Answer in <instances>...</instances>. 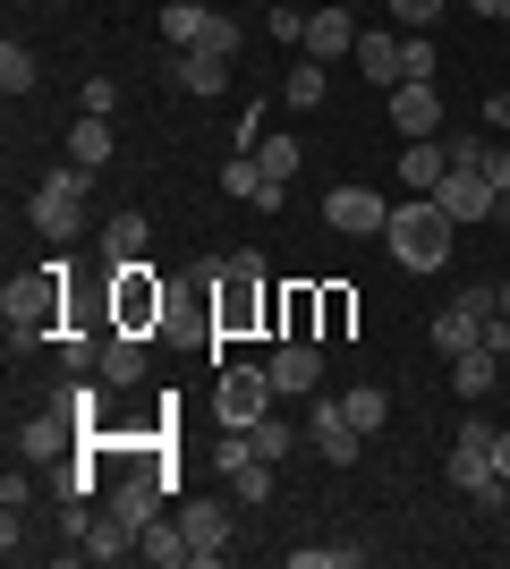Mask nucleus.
Instances as JSON below:
<instances>
[{"label":"nucleus","mask_w":510,"mask_h":569,"mask_svg":"<svg viewBox=\"0 0 510 569\" xmlns=\"http://www.w3.org/2000/svg\"><path fill=\"white\" fill-rule=\"evenodd\" d=\"M451 230H460V221L442 213L434 196H417V204H391V256L409 263V272H442V263H451Z\"/></svg>","instance_id":"1"},{"label":"nucleus","mask_w":510,"mask_h":569,"mask_svg":"<svg viewBox=\"0 0 510 569\" xmlns=\"http://www.w3.org/2000/svg\"><path fill=\"white\" fill-rule=\"evenodd\" d=\"M60 272H69V263H43V272H18V281L0 289L9 340H51V323H60Z\"/></svg>","instance_id":"2"},{"label":"nucleus","mask_w":510,"mask_h":569,"mask_svg":"<svg viewBox=\"0 0 510 569\" xmlns=\"http://www.w3.org/2000/svg\"><path fill=\"white\" fill-rule=\"evenodd\" d=\"M86 179H94V170H51L43 188H34V230L51 238V247H69L77 238V221H86Z\"/></svg>","instance_id":"3"},{"label":"nucleus","mask_w":510,"mask_h":569,"mask_svg":"<svg viewBox=\"0 0 510 569\" xmlns=\"http://www.w3.org/2000/svg\"><path fill=\"white\" fill-rule=\"evenodd\" d=\"M451 485L468 501H502V468H493V426L486 417H468L460 442H451Z\"/></svg>","instance_id":"4"},{"label":"nucleus","mask_w":510,"mask_h":569,"mask_svg":"<svg viewBox=\"0 0 510 569\" xmlns=\"http://www.w3.org/2000/svg\"><path fill=\"white\" fill-rule=\"evenodd\" d=\"M434 204H442V213H451V221H510V196L493 188L486 170H442Z\"/></svg>","instance_id":"5"},{"label":"nucleus","mask_w":510,"mask_h":569,"mask_svg":"<svg viewBox=\"0 0 510 569\" xmlns=\"http://www.w3.org/2000/svg\"><path fill=\"white\" fill-rule=\"evenodd\" d=\"M272 400H281V391H272V366H230V375H221V426L230 433H247Z\"/></svg>","instance_id":"6"},{"label":"nucleus","mask_w":510,"mask_h":569,"mask_svg":"<svg viewBox=\"0 0 510 569\" xmlns=\"http://www.w3.org/2000/svg\"><path fill=\"white\" fill-rule=\"evenodd\" d=\"M179 527H188V561H196V569H221V561H230V545H239V527H230V510H221V501H188V510H179Z\"/></svg>","instance_id":"7"},{"label":"nucleus","mask_w":510,"mask_h":569,"mask_svg":"<svg viewBox=\"0 0 510 569\" xmlns=\"http://www.w3.org/2000/svg\"><path fill=\"white\" fill-rule=\"evenodd\" d=\"M323 221H332L340 238H383L391 230V204L374 188H332V196H323Z\"/></svg>","instance_id":"8"},{"label":"nucleus","mask_w":510,"mask_h":569,"mask_svg":"<svg viewBox=\"0 0 510 569\" xmlns=\"http://www.w3.org/2000/svg\"><path fill=\"white\" fill-rule=\"evenodd\" d=\"M323 382V340H281V349H272V391H281V400H307V391H316Z\"/></svg>","instance_id":"9"},{"label":"nucleus","mask_w":510,"mask_h":569,"mask_svg":"<svg viewBox=\"0 0 510 569\" xmlns=\"http://www.w3.org/2000/svg\"><path fill=\"white\" fill-rule=\"evenodd\" d=\"M391 128H400V137H442V94H434V86H417V77H409V86H391Z\"/></svg>","instance_id":"10"},{"label":"nucleus","mask_w":510,"mask_h":569,"mask_svg":"<svg viewBox=\"0 0 510 569\" xmlns=\"http://www.w3.org/2000/svg\"><path fill=\"white\" fill-rule=\"evenodd\" d=\"M162 315V289H153V263H120V332H146Z\"/></svg>","instance_id":"11"},{"label":"nucleus","mask_w":510,"mask_h":569,"mask_svg":"<svg viewBox=\"0 0 510 569\" xmlns=\"http://www.w3.org/2000/svg\"><path fill=\"white\" fill-rule=\"evenodd\" d=\"M358 51V18L349 9H316L307 18V60H349Z\"/></svg>","instance_id":"12"},{"label":"nucleus","mask_w":510,"mask_h":569,"mask_svg":"<svg viewBox=\"0 0 510 569\" xmlns=\"http://www.w3.org/2000/svg\"><path fill=\"white\" fill-rule=\"evenodd\" d=\"M77 426H86V417H77V408H60V400H51L43 417L26 426V459H60V451H69V442H77Z\"/></svg>","instance_id":"13"},{"label":"nucleus","mask_w":510,"mask_h":569,"mask_svg":"<svg viewBox=\"0 0 510 569\" xmlns=\"http://www.w3.org/2000/svg\"><path fill=\"white\" fill-rule=\"evenodd\" d=\"M442 170H451V144H442V137H417L409 153H400V179H409V196H434V188H442Z\"/></svg>","instance_id":"14"},{"label":"nucleus","mask_w":510,"mask_h":569,"mask_svg":"<svg viewBox=\"0 0 510 569\" xmlns=\"http://www.w3.org/2000/svg\"><path fill=\"white\" fill-rule=\"evenodd\" d=\"M307 433H316V451L332 459V468H349V459H358V442H366V433L349 426V408H340V400H332V408H316V426H307Z\"/></svg>","instance_id":"15"},{"label":"nucleus","mask_w":510,"mask_h":569,"mask_svg":"<svg viewBox=\"0 0 510 569\" xmlns=\"http://www.w3.org/2000/svg\"><path fill=\"white\" fill-rule=\"evenodd\" d=\"M102 263H111V272H120V263H146V213H137V204L102 221Z\"/></svg>","instance_id":"16"},{"label":"nucleus","mask_w":510,"mask_h":569,"mask_svg":"<svg viewBox=\"0 0 510 569\" xmlns=\"http://www.w3.org/2000/svg\"><path fill=\"white\" fill-rule=\"evenodd\" d=\"M77 545H86V561H128V552H137V527H128L120 510H102V519H86Z\"/></svg>","instance_id":"17"},{"label":"nucleus","mask_w":510,"mask_h":569,"mask_svg":"<svg viewBox=\"0 0 510 569\" xmlns=\"http://www.w3.org/2000/svg\"><path fill=\"white\" fill-rule=\"evenodd\" d=\"M426 340H434L442 357H468V349H486V323H477V315H468L460 298H451V307L434 315V332H426Z\"/></svg>","instance_id":"18"},{"label":"nucleus","mask_w":510,"mask_h":569,"mask_svg":"<svg viewBox=\"0 0 510 569\" xmlns=\"http://www.w3.org/2000/svg\"><path fill=\"white\" fill-rule=\"evenodd\" d=\"M153 493H162V476H120V485H111V510L146 536V527H153Z\"/></svg>","instance_id":"19"},{"label":"nucleus","mask_w":510,"mask_h":569,"mask_svg":"<svg viewBox=\"0 0 510 569\" xmlns=\"http://www.w3.org/2000/svg\"><path fill=\"white\" fill-rule=\"evenodd\" d=\"M102 382H137L146 375V340L137 332H102V366H94Z\"/></svg>","instance_id":"20"},{"label":"nucleus","mask_w":510,"mask_h":569,"mask_svg":"<svg viewBox=\"0 0 510 569\" xmlns=\"http://www.w3.org/2000/svg\"><path fill=\"white\" fill-rule=\"evenodd\" d=\"M204 26H213V9H204V0H170V9H162V43L196 51V43H204Z\"/></svg>","instance_id":"21"},{"label":"nucleus","mask_w":510,"mask_h":569,"mask_svg":"<svg viewBox=\"0 0 510 569\" xmlns=\"http://www.w3.org/2000/svg\"><path fill=\"white\" fill-rule=\"evenodd\" d=\"M493 357H502V349H468V357H451V391H460V400H486V391H493V375H502Z\"/></svg>","instance_id":"22"},{"label":"nucleus","mask_w":510,"mask_h":569,"mask_svg":"<svg viewBox=\"0 0 510 569\" xmlns=\"http://www.w3.org/2000/svg\"><path fill=\"white\" fill-rule=\"evenodd\" d=\"M358 77L400 86V34H358Z\"/></svg>","instance_id":"23"},{"label":"nucleus","mask_w":510,"mask_h":569,"mask_svg":"<svg viewBox=\"0 0 510 569\" xmlns=\"http://www.w3.org/2000/svg\"><path fill=\"white\" fill-rule=\"evenodd\" d=\"M69 162H77V170H102V162H111V119H86V111H77Z\"/></svg>","instance_id":"24"},{"label":"nucleus","mask_w":510,"mask_h":569,"mask_svg":"<svg viewBox=\"0 0 510 569\" xmlns=\"http://www.w3.org/2000/svg\"><path fill=\"white\" fill-rule=\"evenodd\" d=\"M137 552H146V561H153V569H179V561H188V527H179V519H170V527H162V519H153V527H146V536H137Z\"/></svg>","instance_id":"25"},{"label":"nucleus","mask_w":510,"mask_h":569,"mask_svg":"<svg viewBox=\"0 0 510 569\" xmlns=\"http://www.w3.org/2000/svg\"><path fill=\"white\" fill-rule=\"evenodd\" d=\"M221 77H230L221 51H179V86H188V94H221Z\"/></svg>","instance_id":"26"},{"label":"nucleus","mask_w":510,"mask_h":569,"mask_svg":"<svg viewBox=\"0 0 510 569\" xmlns=\"http://www.w3.org/2000/svg\"><path fill=\"white\" fill-rule=\"evenodd\" d=\"M34 77H43V69H34V51H26V43H18V34H9V43H0V94L18 102V94H26V86H34Z\"/></svg>","instance_id":"27"},{"label":"nucleus","mask_w":510,"mask_h":569,"mask_svg":"<svg viewBox=\"0 0 510 569\" xmlns=\"http://www.w3.org/2000/svg\"><path fill=\"white\" fill-rule=\"evenodd\" d=\"M256 188H264V162H256V153H230V162H221V196H230V204H256Z\"/></svg>","instance_id":"28"},{"label":"nucleus","mask_w":510,"mask_h":569,"mask_svg":"<svg viewBox=\"0 0 510 569\" xmlns=\"http://www.w3.org/2000/svg\"><path fill=\"white\" fill-rule=\"evenodd\" d=\"M340 408H349V426H358V433H374V426L391 417V391H383V382H358V391H349Z\"/></svg>","instance_id":"29"},{"label":"nucleus","mask_w":510,"mask_h":569,"mask_svg":"<svg viewBox=\"0 0 510 569\" xmlns=\"http://www.w3.org/2000/svg\"><path fill=\"white\" fill-rule=\"evenodd\" d=\"M247 433H256V459H272V468L290 459V417H272V408H264V417H256Z\"/></svg>","instance_id":"30"},{"label":"nucleus","mask_w":510,"mask_h":569,"mask_svg":"<svg viewBox=\"0 0 510 569\" xmlns=\"http://www.w3.org/2000/svg\"><path fill=\"white\" fill-rule=\"evenodd\" d=\"M281 94H290V111H316V102H323V60H298Z\"/></svg>","instance_id":"31"},{"label":"nucleus","mask_w":510,"mask_h":569,"mask_svg":"<svg viewBox=\"0 0 510 569\" xmlns=\"http://www.w3.org/2000/svg\"><path fill=\"white\" fill-rule=\"evenodd\" d=\"M256 162H264V179H298L307 153H298V137H264V144H256Z\"/></svg>","instance_id":"32"},{"label":"nucleus","mask_w":510,"mask_h":569,"mask_svg":"<svg viewBox=\"0 0 510 569\" xmlns=\"http://www.w3.org/2000/svg\"><path fill=\"white\" fill-rule=\"evenodd\" d=\"M383 9H391V26H409V34H434V18L451 0H383Z\"/></svg>","instance_id":"33"},{"label":"nucleus","mask_w":510,"mask_h":569,"mask_svg":"<svg viewBox=\"0 0 510 569\" xmlns=\"http://www.w3.org/2000/svg\"><path fill=\"white\" fill-rule=\"evenodd\" d=\"M366 552L358 545H307V552H290V569H358Z\"/></svg>","instance_id":"34"},{"label":"nucleus","mask_w":510,"mask_h":569,"mask_svg":"<svg viewBox=\"0 0 510 569\" xmlns=\"http://www.w3.org/2000/svg\"><path fill=\"white\" fill-rule=\"evenodd\" d=\"M426 69H434V34H400V86H426Z\"/></svg>","instance_id":"35"},{"label":"nucleus","mask_w":510,"mask_h":569,"mask_svg":"<svg viewBox=\"0 0 510 569\" xmlns=\"http://www.w3.org/2000/svg\"><path fill=\"white\" fill-rule=\"evenodd\" d=\"M239 43H247V34H239V18H213L196 51H221V60H239Z\"/></svg>","instance_id":"36"},{"label":"nucleus","mask_w":510,"mask_h":569,"mask_svg":"<svg viewBox=\"0 0 510 569\" xmlns=\"http://www.w3.org/2000/svg\"><path fill=\"white\" fill-rule=\"evenodd\" d=\"M230 485H239V501H264V493H272V459H247Z\"/></svg>","instance_id":"37"},{"label":"nucleus","mask_w":510,"mask_h":569,"mask_svg":"<svg viewBox=\"0 0 510 569\" xmlns=\"http://www.w3.org/2000/svg\"><path fill=\"white\" fill-rule=\"evenodd\" d=\"M120 111V86H111V77H86V119H111Z\"/></svg>","instance_id":"38"},{"label":"nucleus","mask_w":510,"mask_h":569,"mask_svg":"<svg viewBox=\"0 0 510 569\" xmlns=\"http://www.w3.org/2000/svg\"><path fill=\"white\" fill-rule=\"evenodd\" d=\"M272 34H281V43H307V9H290V0H281V9H272Z\"/></svg>","instance_id":"39"},{"label":"nucleus","mask_w":510,"mask_h":569,"mask_svg":"<svg viewBox=\"0 0 510 569\" xmlns=\"http://www.w3.org/2000/svg\"><path fill=\"white\" fill-rule=\"evenodd\" d=\"M486 162V137H451V170H477Z\"/></svg>","instance_id":"40"},{"label":"nucleus","mask_w":510,"mask_h":569,"mask_svg":"<svg viewBox=\"0 0 510 569\" xmlns=\"http://www.w3.org/2000/svg\"><path fill=\"white\" fill-rule=\"evenodd\" d=\"M486 128H510V86H493V94H486Z\"/></svg>","instance_id":"41"},{"label":"nucleus","mask_w":510,"mask_h":569,"mask_svg":"<svg viewBox=\"0 0 510 569\" xmlns=\"http://www.w3.org/2000/svg\"><path fill=\"white\" fill-rule=\"evenodd\" d=\"M468 9H477V18H502V26H510V0H468Z\"/></svg>","instance_id":"42"},{"label":"nucleus","mask_w":510,"mask_h":569,"mask_svg":"<svg viewBox=\"0 0 510 569\" xmlns=\"http://www.w3.org/2000/svg\"><path fill=\"white\" fill-rule=\"evenodd\" d=\"M493 468H502V485H510V433H493Z\"/></svg>","instance_id":"43"},{"label":"nucleus","mask_w":510,"mask_h":569,"mask_svg":"<svg viewBox=\"0 0 510 569\" xmlns=\"http://www.w3.org/2000/svg\"><path fill=\"white\" fill-rule=\"evenodd\" d=\"M502 315H510V281H502Z\"/></svg>","instance_id":"44"}]
</instances>
